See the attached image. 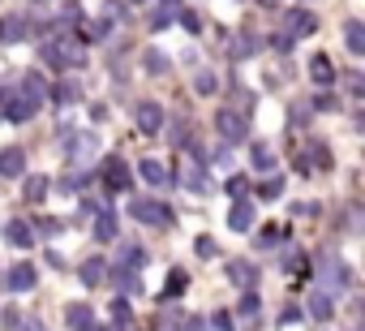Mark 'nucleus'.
Masks as SVG:
<instances>
[{
	"label": "nucleus",
	"mask_w": 365,
	"mask_h": 331,
	"mask_svg": "<svg viewBox=\"0 0 365 331\" xmlns=\"http://www.w3.org/2000/svg\"><path fill=\"white\" fill-rule=\"evenodd\" d=\"M39 284V271L31 267V263H18V267H9V275H5V288H14V292H31Z\"/></svg>",
	"instance_id": "nucleus-7"
},
{
	"label": "nucleus",
	"mask_w": 365,
	"mask_h": 331,
	"mask_svg": "<svg viewBox=\"0 0 365 331\" xmlns=\"http://www.w3.org/2000/svg\"><path fill=\"white\" fill-rule=\"evenodd\" d=\"M180 22H185V31H190V35H198V31H202V18H198V14H180Z\"/></svg>",
	"instance_id": "nucleus-39"
},
{
	"label": "nucleus",
	"mask_w": 365,
	"mask_h": 331,
	"mask_svg": "<svg viewBox=\"0 0 365 331\" xmlns=\"http://www.w3.org/2000/svg\"><path fill=\"white\" fill-rule=\"evenodd\" d=\"M245 190H250L245 177H228V194H232V198H245Z\"/></svg>",
	"instance_id": "nucleus-38"
},
{
	"label": "nucleus",
	"mask_w": 365,
	"mask_h": 331,
	"mask_svg": "<svg viewBox=\"0 0 365 331\" xmlns=\"http://www.w3.org/2000/svg\"><path fill=\"white\" fill-rule=\"evenodd\" d=\"M279 194H284V181H279V177H267V185H258V198H262V203H275Z\"/></svg>",
	"instance_id": "nucleus-28"
},
{
	"label": "nucleus",
	"mask_w": 365,
	"mask_h": 331,
	"mask_svg": "<svg viewBox=\"0 0 365 331\" xmlns=\"http://www.w3.org/2000/svg\"><path fill=\"white\" fill-rule=\"evenodd\" d=\"M228 52H232V61H245V56H254V39H250V35H237Z\"/></svg>",
	"instance_id": "nucleus-27"
},
{
	"label": "nucleus",
	"mask_w": 365,
	"mask_h": 331,
	"mask_svg": "<svg viewBox=\"0 0 365 331\" xmlns=\"http://www.w3.org/2000/svg\"><path fill=\"white\" fill-rule=\"evenodd\" d=\"M22 331H43V322H35V318H26V322H18Z\"/></svg>",
	"instance_id": "nucleus-45"
},
{
	"label": "nucleus",
	"mask_w": 365,
	"mask_h": 331,
	"mask_svg": "<svg viewBox=\"0 0 365 331\" xmlns=\"http://www.w3.org/2000/svg\"><path fill=\"white\" fill-rule=\"evenodd\" d=\"M108 31H112V22H95V26H91V39H103Z\"/></svg>",
	"instance_id": "nucleus-42"
},
{
	"label": "nucleus",
	"mask_w": 365,
	"mask_h": 331,
	"mask_svg": "<svg viewBox=\"0 0 365 331\" xmlns=\"http://www.w3.org/2000/svg\"><path fill=\"white\" fill-rule=\"evenodd\" d=\"M5 241L18 245V250H31V245H35V228H31L26 220H9V224H5Z\"/></svg>",
	"instance_id": "nucleus-10"
},
{
	"label": "nucleus",
	"mask_w": 365,
	"mask_h": 331,
	"mask_svg": "<svg viewBox=\"0 0 365 331\" xmlns=\"http://www.w3.org/2000/svg\"><path fill=\"white\" fill-rule=\"evenodd\" d=\"M91 318H95V314H91V305H86V301H73V305H65V322H69L73 331L91 327Z\"/></svg>",
	"instance_id": "nucleus-18"
},
{
	"label": "nucleus",
	"mask_w": 365,
	"mask_h": 331,
	"mask_svg": "<svg viewBox=\"0 0 365 331\" xmlns=\"http://www.w3.org/2000/svg\"><path fill=\"white\" fill-rule=\"evenodd\" d=\"M185 185H190L194 194H207V190H211V181H207L202 168H185Z\"/></svg>",
	"instance_id": "nucleus-25"
},
{
	"label": "nucleus",
	"mask_w": 365,
	"mask_h": 331,
	"mask_svg": "<svg viewBox=\"0 0 365 331\" xmlns=\"http://www.w3.org/2000/svg\"><path fill=\"white\" fill-rule=\"evenodd\" d=\"M133 5H142V0H133Z\"/></svg>",
	"instance_id": "nucleus-47"
},
{
	"label": "nucleus",
	"mask_w": 365,
	"mask_h": 331,
	"mask_svg": "<svg viewBox=\"0 0 365 331\" xmlns=\"http://www.w3.org/2000/svg\"><path fill=\"white\" fill-rule=\"evenodd\" d=\"M52 99H56V103H73V99H78V86H73V82H61V86L52 91Z\"/></svg>",
	"instance_id": "nucleus-34"
},
{
	"label": "nucleus",
	"mask_w": 365,
	"mask_h": 331,
	"mask_svg": "<svg viewBox=\"0 0 365 331\" xmlns=\"http://www.w3.org/2000/svg\"><path fill=\"white\" fill-rule=\"evenodd\" d=\"M309 73H314V82H318V86H331V82H335V65H331V56H327V52H318V56L309 61Z\"/></svg>",
	"instance_id": "nucleus-16"
},
{
	"label": "nucleus",
	"mask_w": 365,
	"mask_h": 331,
	"mask_svg": "<svg viewBox=\"0 0 365 331\" xmlns=\"http://www.w3.org/2000/svg\"><path fill=\"white\" fill-rule=\"evenodd\" d=\"M103 275H108V263H103V258H86V263H82V284L95 288V284H103Z\"/></svg>",
	"instance_id": "nucleus-22"
},
{
	"label": "nucleus",
	"mask_w": 365,
	"mask_h": 331,
	"mask_svg": "<svg viewBox=\"0 0 365 331\" xmlns=\"http://www.w3.org/2000/svg\"><path fill=\"white\" fill-rule=\"evenodd\" d=\"M228 280H232L237 288H254V284H258V267H254L250 258H232V263H228Z\"/></svg>",
	"instance_id": "nucleus-8"
},
{
	"label": "nucleus",
	"mask_w": 365,
	"mask_h": 331,
	"mask_svg": "<svg viewBox=\"0 0 365 331\" xmlns=\"http://www.w3.org/2000/svg\"><path fill=\"white\" fill-rule=\"evenodd\" d=\"M168 331H172V327H168Z\"/></svg>",
	"instance_id": "nucleus-48"
},
{
	"label": "nucleus",
	"mask_w": 365,
	"mask_h": 331,
	"mask_svg": "<svg viewBox=\"0 0 365 331\" xmlns=\"http://www.w3.org/2000/svg\"><path fill=\"white\" fill-rule=\"evenodd\" d=\"M185 284H190V275L180 271V267H172V275H168V297H176V292H185Z\"/></svg>",
	"instance_id": "nucleus-32"
},
{
	"label": "nucleus",
	"mask_w": 365,
	"mask_h": 331,
	"mask_svg": "<svg viewBox=\"0 0 365 331\" xmlns=\"http://www.w3.org/2000/svg\"><path fill=\"white\" fill-rule=\"evenodd\" d=\"M258 310H262V301H258V292H254V288H245V297H241V305H237V314H241V318H254Z\"/></svg>",
	"instance_id": "nucleus-26"
},
{
	"label": "nucleus",
	"mask_w": 365,
	"mask_h": 331,
	"mask_svg": "<svg viewBox=\"0 0 365 331\" xmlns=\"http://www.w3.org/2000/svg\"><path fill=\"white\" fill-rule=\"evenodd\" d=\"M344 48L352 52V56H361L365 52V26L352 18V22H344Z\"/></svg>",
	"instance_id": "nucleus-15"
},
{
	"label": "nucleus",
	"mask_w": 365,
	"mask_h": 331,
	"mask_svg": "<svg viewBox=\"0 0 365 331\" xmlns=\"http://www.w3.org/2000/svg\"><path fill=\"white\" fill-rule=\"evenodd\" d=\"M26 99H35V103H43L48 99V82H43V73H22V86H18Z\"/></svg>",
	"instance_id": "nucleus-17"
},
{
	"label": "nucleus",
	"mask_w": 365,
	"mask_h": 331,
	"mask_svg": "<svg viewBox=\"0 0 365 331\" xmlns=\"http://www.w3.org/2000/svg\"><path fill=\"white\" fill-rule=\"evenodd\" d=\"M43 61L56 69H78V65H86V48L78 39H52V44H43Z\"/></svg>",
	"instance_id": "nucleus-1"
},
{
	"label": "nucleus",
	"mask_w": 365,
	"mask_h": 331,
	"mask_svg": "<svg viewBox=\"0 0 365 331\" xmlns=\"http://www.w3.org/2000/svg\"><path fill=\"white\" fill-rule=\"evenodd\" d=\"M314 108H322V112H335V99H331V95H318V99H314Z\"/></svg>",
	"instance_id": "nucleus-43"
},
{
	"label": "nucleus",
	"mask_w": 365,
	"mask_h": 331,
	"mask_svg": "<svg viewBox=\"0 0 365 331\" xmlns=\"http://www.w3.org/2000/svg\"><path fill=\"white\" fill-rule=\"evenodd\" d=\"M215 86H220V82H215V73H207V69L194 78V91H198V95H215Z\"/></svg>",
	"instance_id": "nucleus-33"
},
{
	"label": "nucleus",
	"mask_w": 365,
	"mask_h": 331,
	"mask_svg": "<svg viewBox=\"0 0 365 331\" xmlns=\"http://www.w3.org/2000/svg\"><path fill=\"white\" fill-rule=\"evenodd\" d=\"M228 228H232V233H250V228H254V203L237 198V207L228 211Z\"/></svg>",
	"instance_id": "nucleus-12"
},
{
	"label": "nucleus",
	"mask_w": 365,
	"mask_h": 331,
	"mask_svg": "<svg viewBox=\"0 0 365 331\" xmlns=\"http://www.w3.org/2000/svg\"><path fill=\"white\" fill-rule=\"evenodd\" d=\"M318 284H322V292L348 288V267H344V258H318Z\"/></svg>",
	"instance_id": "nucleus-4"
},
{
	"label": "nucleus",
	"mask_w": 365,
	"mask_h": 331,
	"mask_svg": "<svg viewBox=\"0 0 365 331\" xmlns=\"http://www.w3.org/2000/svg\"><path fill=\"white\" fill-rule=\"evenodd\" d=\"M129 211L142 220V224H159V228H172V207L159 203V198H133Z\"/></svg>",
	"instance_id": "nucleus-2"
},
{
	"label": "nucleus",
	"mask_w": 365,
	"mask_h": 331,
	"mask_svg": "<svg viewBox=\"0 0 365 331\" xmlns=\"http://www.w3.org/2000/svg\"><path fill=\"white\" fill-rule=\"evenodd\" d=\"M22 35H26V18H18V14H14V18L0 22V44H18Z\"/></svg>",
	"instance_id": "nucleus-20"
},
{
	"label": "nucleus",
	"mask_w": 365,
	"mask_h": 331,
	"mask_svg": "<svg viewBox=\"0 0 365 331\" xmlns=\"http://www.w3.org/2000/svg\"><path fill=\"white\" fill-rule=\"evenodd\" d=\"M138 173H142V181H150L155 190H163V185H172V181H168V168H163V163H159V159H142V163H138Z\"/></svg>",
	"instance_id": "nucleus-14"
},
{
	"label": "nucleus",
	"mask_w": 365,
	"mask_h": 331,
	"mask_svg": "<svg viewBox=\"0 0 365 331\" xmlns=\"http://www.w3.org/2000/svg\"><path fill=\"white\" fill-rule=\"evenodd\" d=\"M138 129L142 133H159L163 129V108L159 103H142L138 108Z\"/></svg>",
	"instance_id": "nucleus-13"
},
{
	"label": "nucleus",
	"mask_w": 365,
	"mask_h": 331,
	"mask_svg": "<svg viewBox=\"0 0 365 331\" xmlns=\"http://www.w3.org/2000/svg\"><path fill=\"white\" fill-rule=\"evenodd\" d=\"M215 129H220L228 142H245V133H250V116L237 112V108H224V112L215 116Z\"/></svg>",
	"instance_id": "nucleus-3"
},
{
	"label": "nucleus",
	"mask_w": 365,
	"mask_h": 331,
	"mask_svg": "<svg viewBox=\"0 0 365 331\" xmlns=\"http://www.w3.org/2000/svg\"><path fill=\"white\" fill-rule=\"evenodd\" d=\"M82 331H103V327H95V322H91V327H82Z\"/></svg>",
	"instance_id": "nucleus-46"
},
{
	"label": "nucleus",
	"mask_w": 365,
	"mask_h": 331,
	"mask_svg": "<svg viewBox=\"0 0 365 331\" xmlns=\"http://www.w3.org/2000/svg\"><path fill=\"white\" fill-rule=\"evenodd\" d=\"M112 280H116V288H120V292H142V280H138V271H125V267H116V275H112Z\"/></svg>",
	"instance_id": "nucleus-23"
},
{
	"label": "nucleus",
	"mask_w": 365,
	"mask_h": 331,
	"mask_svg": "<svg viewBox=\"0 0 365 331\" xmlns=\"http://www.w3.org/2000/svg\"><path fill=\"white\" fill-rule=\"evenodd\" d=\"M22 194H26V203H43L48 198V177H31Z\"/></svg>",
	"instance_id": "nucleus-24"
},
{
	"label": "nucleus",
	"mask_w": 365,
	"mask_h": 331,
	"mask_svg": "<svg viewBox=\"0 0 365 331\" xmlns=\"http://www.w3.org/2000/svg\"><path fill=\"white\" fill-rule=\"evenodd\" d=\"M254 168H267V173L275 168V151L271 146H254Z\"/></svg>",
	"instance_id": "nucleus-31"
},
{
	"label": "nucleus",
	"mask_w": 365,
	"mask_h": 331,
	"mask_svg": "<svg viewBox=\"0 0 365 331\" xmlns=\"http://www.w3.org/2000/svg\"><path fill=\"white\" fill-rule=\"evenodd\" d=\"M271 48H275V52H288V48H292V39L279 31V35H271Z\"/></svg>",
	"instance_id": "nucleus-40"
},
{
	"label": "nucleus",
	"mask_w": 365,
	"mask_h": 331,
	"mask_svg": "<svg viewBox=\"0 0 365 331\" xmlns=\"http://www.w3.org/2000/svg\"><path fill=\"white\" fill-rule=\"evenodd\" d=\"M99 173H103V185H108V190H129V185H133V181H129V163H125L120 155H108Z\"/></svg>",
	"instance_id": "nucleus-5"
},
{
	"label": "nucleus",
	"mask_w": 365,
	"mask_h": 331,
	"mask_svg": "<svg viewBox=\"0 0 365 331\" xmlns=\"http://www.w3.org/2000/svg\"><path fill=\"white\" fill-rule=\"evenodd\" d=\"M215 331H232V314H215Z\"/></svg>",
	"instance_id": "nucleus-44"
},
{
	"label": "nucleus",
	"mask_w": 365,
	"mask_h": 331,
	"mask_svg": "<svg viewBox=\"0 0 365 331\" xmlns=\"http://www.w3.org/2000/svg\"><path fill=\"white\" fill-rule=\"evenodd\" d=\"M309 314H314V318H331V314H335V297L322 292V288L309 292Z\"/></svg>",
	"instance_id": "nucleus-19"
},
{
	"label": "nucleus",
	"mask_w": 365,
	"mask_h": 331,
	"mask_svg": "<svg viewBox=\"0 0 365 331\" xmlns=\"http://www.w3.org/2000/svg\"><path fill=\"white\" fill-rule=\"evenodd\" d=\"M146 69H150V73H163V69H168V56H159V52H146Z\"/></svg>",
	"instance_id": "nucleus-36"
},
{
	"label": "nucleus",
	"mask_w": 365,
	"mask_h": 331,
	"mask_svg": "<svg viewBox=\"0 0 365 331\" xmlns=\"http://www.w3.org/2000/svg\"><path fill=\"white\" fill-rule=\"evenodd\" d=\"M168 22H172V14H168V9H163V14H155V18H150V26H155V31H163V26H168Z\"/></svg>",
	"instance_id": "nucleus-41"
},
{
	"label": "nucleus",
	"mask_w": 365,
	"mask_h": 331,
	"mask_svg": "<svg viewBox=\"0 0 365 331\" xmlns=\"http://www.w3.org/2000/svg\"><path fill=\"white\" fill-rule=\"evenodd\" d=\"M194 250H198L202 258H215V254H220V245H215V237H198V241H194Z\"/></svg>",
	"instance_id": "nucleus-35"
},
{
	"label": "nucleus",
	"mask_w": 365,
	"mask_h": 331,
	"mask_svg": "<svg viewBox=\"0 0 365 331\" xmlns=\"http://www.w3.org/2000/svg\"><path fill=\"white\" fill-rule=\"evenodd\" d=\"M35 112H39V103L26 99L22 91H9V95H5V116H9V121H31Z\"/></svg>",
	"instance_id": "nucleus-6"
},
{
	"label": "nucleus",
	"mask_w": 365,
	"mask_h": 331,
	"mask_svg": "<svg viewBox=\"0 0 365 331\" xmlns=\"http://www.w3.org/2000/svg\"><path fill=\"white\" fill-rule=\"evenodd\" d=\"M26 168V151L22 146H5L0 151V177H22Z\"/></svg>",
	"instance_id": "nucleus-9"
},
{
	"label": "nucleus",
	"mask_w": 365,
	"mask_h": 331,
	"mask_svg": "<svg viewBox=\"0 0 365 331\" xmlns=\"http://www.w3.org/2000/svg\"><path fill=\"white\" fill-rule=\"evenodd\" d=\"M95 241H116V215L112 211H99V220H95Z\"/></svg>",
	"instance_id": "nucleus-21"
},
{
	"label": "nucleus",
	"mask_w": 365,
	"mask_h": 331,
	"mask_svg": "<svg viewBox=\"0 0 365 331\" xmlns=\"http://www.w3.org/2000/svg\"><path fill=\"white\" fill-rule=\"evenodd\" d=\"M120 267L138 271V267H142V245H125V250H120Z\"/></svg>",
	"instance_id": "nucleus-30"
},
{
	"label": "nucleus",
	"mask_w": 365,
	"mask_h": 331,
	"mask_svg": "<svg viewBox=\"0 0 365 331\" xmlns=\"http://www.w3.org/2000/svg\"><path fill=\"white\" fill-rule=\"evenodd\" d=\"M318 22H314V14H305V9H292L288 18H284V35L288 39H297V35H309Z\"/></svg>",
	"instance_id": "nucleus-11"
},
{
	"label": "nucleus",
	"mask_w": 365,
	"mask_h": 331,
	"mask_svg": "<svg viewBox=\"0 0 365 331\" xmlns=\"http://www.w3.org/2000/svg\"><path fill=\"white\" fill-rule=\"evenodd\" d=\"M112 318H116V322H129V318H133L129 301H112Z\"/></svg>",
	"instance_id": "nucleus-37"
},
{
	"label": "nucleus",
	"mask_w": 365,
	"mask_h": 331,
	"mask_svg": "<svg viewBox=\"0 0 365 331\" xmlns=\"http://www.w3.org/2000/svg\"><path fill=\"white\" fill-rule=\"evenodd\" d=\"M305 163H314V168H331L327 146H322V142H309V159H305Z\"/></svg>",
	"instance_id": "nucleus-29"
}]
</instances>
